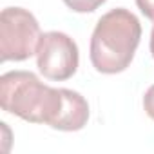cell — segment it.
Segmentation results:
<instances>
[{
  "label": "cell",
  "mask_w": 154,
  "mask_h": 154,
  "mask_svg": "<svg viewBox=\"0 0 154 154\" xmlns=\"http://www.w3.org/2000/svg\"><path fill=\"white\" fill-rule=\"evenodd\" d=\"M0 105L26 122L65 132L84 129L89 120V103L80 93L49 87L31 71H9L0 76Z\"/></svg>",
  "instance_id": "1"
},
{
  "label": "cell",
  "mask_w": 154,
  "mask_h": 154,
  "mask_svg": "<svg viewBox=\"0 0 154 154\" xmlns=\"http://www.w3.org/2000/svg\"><path fill=\"white\" fill-rule=\"evenodd\" d=\"M141 40V24L134 13L116 8L105 13L91 36V63L98 72L116 74L125 71Z\"/></svg>",
  "instance_id": "2"
},
{
  "label": "cell",
  "mask_w": 154,
  "mask_h": 154,
  "mask_svg": "<svg viewBox=\"0 0 154 154\" xmlns=\"http://www.w3.org/2000/svg\"><path fill=\"white\" fill-rule=\"evenodd\" d=\"M40 24L24 8H6L0 13V58L2 62H22L36 54Z\"/></svg>",
  "instance_id": "3"
},
{
  "label": "cell",
  "mask_w": 154,
  "mask_h": 154,
  "mask_svg": "<svg viewBox=\"0 0 154 154\" xmlns=\"http://www.w3.org/2000/svg\"><path fill=\"white\" fill-rule=\"evenodd\" d=\"M78 45L60 31H47L40 36L36 47V67L47 80H69L78 69Z\"/></svg>",
  "instance_id": "4"
},
{
  "label": "cell",
  "mask_w": 154,
  "mask_h": 154,
  "mask_svg": "<svg viewBox=\"0 0 154 154\" xmlns=\"http://www.w3.org/2000/svg\"><path fill=\"white\" fill-rule=\"evenodd\" d=\"M107 0H63V4L74 13H93Z\"/></svg>",
  "instance_id": "5"
},
{
  "label": "cell",
  "mask_w": 154,
  "mask_h": 154,
  "mask_svg": "<svg viewBox=\"0 0 154 154\" xmlns=\"http://www.w3.org/2000/svg\"><path fill=\"white\" fill-rule=\"evenodd\" d=\"M143 109H145L147 116L154 120V85H150L143 96Z\"/></svg>",
  "instance_id": "6"
},
{
  "label": "cell",
  "mask_w": 154,
  "mask_h": 154,
  "mask_svg": "<svg viewBox=\"0 0 154 154\" xmlns=\"http://www.w3.org/2000/svg\"><path fill=\"white\" fill-rule=\"evenodd\" d=\"M136 6L145 15V18L154 22V0H136Z\"/></svg>",
  "instance_id": "7"
},
{
  "label": "cell",
  "mask_w": 154,
  "mask_h": 154,
  "mask_svg": "<svg viewBox=\"0 0 154 154\" xmlns=\"http://www.w3.org/2000/svg\"><path fill=\"white\" fill-rule=\"evenodd\" d=\"M150 54L154 58V27H152V33H150Z\"/></svg>",
  "instance_id": "8"
}]
</instances>
